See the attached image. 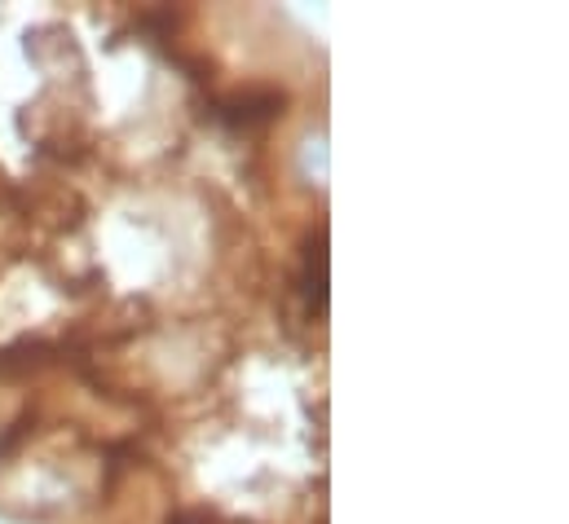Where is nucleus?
<instances>
[{"label":"nucleus","instance_id":"2","mask_svg":"<svg viewBox=\"0 0 569 524\" xmlns=\"http://www.w3.org/2000/svg\"><path fill=\"white\" fill-rule=\"evenodd\" d=\"M168 524H199V521H190V516H172Z\"/></svg>","mask_w":569,"mask_h":524},{"label":"nucleus","instance_id":"1","mask_svg":"<svg viewBox=\"0 0 569 524\" xmlns=\"http://www.w3.org/2000/svg\"><path fill=\"white\" fill-rule=\"evenodd\" d=\"M309 295L322 309L327 304V234L318 230V239L309 243Z\"/></svg>","mask_w":569,"mask_h":524}]
</instances>
